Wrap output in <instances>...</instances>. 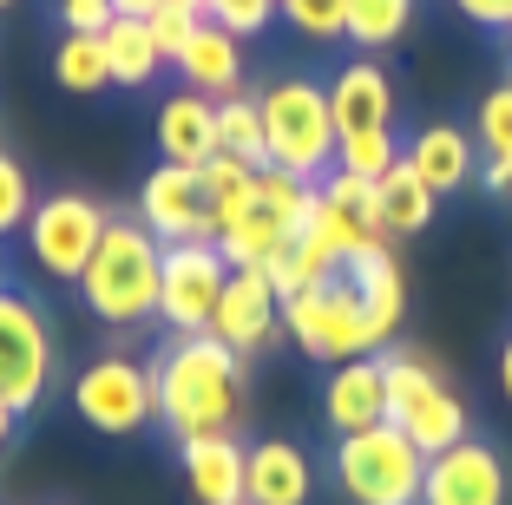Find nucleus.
I'll list each match as a JSON object with an SVG mask.
<instances>
[{
	"label": "nucleus",
	"instance_id": "12",
	"mask_svg": "<svg viewBox=\"0 0 512 505\" xmlns=\"http://www.w3.org/2000/svg\"><path fill=\"white\" fill-rule=\"evenodd\" d=\"M138 223L158 243H211V197L191 164H151L138 184Z\"/></svg>",
	"mask_w": 512,
	"mask_h": 505
},
{
	"label": "nucleus",
	"instance_id": "33",
	"mask_svg": "<svg viewBox=\"0 0 512 505\" xmlns=\"http://www.w3.org/2000/svg\"><path fill=\"white\" fill-rule=\"evenodd\" d=\"M473 145H480V158L512 164V79H499L480 99V112H473Z\"/></svg>",
	"mask_w": 512,
	"mask_h": 505
},
{
	"label": "nucleus",
	"instance_id": "30",
	"mask_svg": "<svg viewBox=\"0 0 512 505\" xmlns=\"http://www.w3.org/2000/svg\"><path fill=\"white\" fill-rule=\"evenodd\" d=\"M197 178H204V197H211V237H217V230H224L237 210H250V197H256V171H250L243 158H230V151H217V158L204 164Z\"/></svg>",
	"mask_w": 512,
	"mask_h": 505
},
{
	"label": "nucleus",
	"instance_id": "21",
	"mask_svg": "<svg viewBox=\"0 0 512 505\" xmlns=\"http://www.w3.org/2000/svg\"><path fill=\"white\" fill-rule=\"evenodd\" d=\"M316 466L296 440H256L250 446V505H309Z\"/></svg>",
	"mask_w": 512,
	"mask_h": 505
},
{
	"label": "nucleus",
	"instance_id": "3",
	"mask_svg": "<svg viewBox=\"0 0 512 505\" xmlns=\"http://www.w3.org/2000/svg\"><path fill=\"white\" fill-rule=\"evenodd\" d=\"M263 105V145H270V164L276 171H296V178L322 184L335 171V112H329V86L322 79H276V86L256 92Z\"/></svg>",
	"mask_w": 512,
	"mask_h": 505
},
{
	"label": "nucleus",
	"instance_id": "7",
	"mask_svg": "<svg viewBox=\"0 0 512 505\" xmlns=\"http://www.w3.org/2000/svg\"><path fill=\"white\" fill-rule=\"evenodd\" d=\"M73 414L92 433H138L158 420V374L138 355H99L73 374Z\"/></svg>",
	"mask_w": 512,
	"mask_h": 505
},
{
	"label": "nucleus",
	"instance_id": "5",
	"mask_svg": "<svg viewBox=\"0 0 512 505\" xmlns=\"http://www.w3.org/2000/svg\"><path fill=\"white\" fill-rule=\"evenodd\" d=\"M329 466H335V486H342L348 505H421L427 453L388 420L362 433H342Z\"/></svg>",
	"mask_w": 512,
	"mask_h": 505
},
{
	"label": "nucleus",
	"instance_id": "39",
	"mask_svg": "<svg viewBox=\"0 0 512 505\" xmlns=\"http://www.w3.org/2000/svg\"><path fill=\"white\" fill-rule=\"evenodd\" d=\"M453 7H460L473 27H493V33L512 27V0H453Z\"/></svg>",
	"mask_w": 512,
	"mask_h": 505
},
{
	"label": "nucleus",
	"instance_id": "34",
	"mask_svg": "<svg viewBox=\"0 0 512 505\" xmlns=\"http://www.w3.org/2000/svg\"><path fill=\"white\" fill-rule=\"evenodd\" d=\"M388 164H401V138L394 132H368V138H342V145H335V171H348V178L375 184Z\"/></svg>",
	"mask_w": 512,
	"mask_h": 505
},
{
	"label": "nucleus",
	"instance_id": "10",
	"mask_svg": "<svg viewBox=\"0 0 512 505\" xmlns=\"http://www.w3.org/2000/svg\"><path fill=\"white\" fill-rule=\"evenodd\" d=\"M230 263L217 243H165V269H158V322L171 335H204L224 302Z\"/></svg>",
	"mask_w": 512,
	"mask_h": 505
},
{
	"label": "nucleus",
	"instance_id": "38",
	"mask_svg": "<svg viewBox=\"0 0 512 505\" xmlns=\"http://www.w3.org/2000/svg\"><path fill=\"white\" fill-rule=\"evenodd\" d=\"M53 14H60L66 33H99L106 20H119V14H112V0H53Z\"/></svg>",
	"mask_w": 512,
	"mask_h": 505
},
{
	"label": "nucleus",
	"instance_id": "15",
	"mask_svg": "<svg viewBox=\"0 0 512 505\" xmlns=\"http://www.w3.org/2000/svg\"><path fill=\"white\" fill-rule=\"evenodd\" d=\"M309 230H316L342 263L375 250V243H388L381 237V217H375V184L348 178V171H329V178L316 184V217H309Z\"/></svg>",
	"mask_w": 512,
	"mask_h": 505
},
{
	"label": "nucleus",
	"instance_id": "37",
	"mask_svg": "<svg viewBox=\"0 0 512 505\" xmlns=\"http://www.w3.org/2000/svg\"><path fill=\"white\" fill-rule=\"evenodd\" d=\"M204 20H217L237 40H256V33L276 20V0H204Z\"/></svg>",
	"mask_w": 512,
	"mask_h": 505
},
{
	"label": "nucleus",
	"instance_id": "13",
	"mask_svg": "<svg viewBox=\"0 0 512 505\" xmlns=\"http://www.w3.org/2000/svg\"><path fill=\"white\" fill-rule=\"evenodd\" d=\"M211 335L243 361H256L283 335V296H276V283L263 269H230L224 302H217V315H211Z\"/></svg>",
	"mask_w": 512,
	"mask_h": 505
},
{
	"label": "nucleus",
	"instance_id": "31",
	"mask_svg": "<svg viewBox=\"0 0 512 505\" xmlns=\"http://www.w3.org/2000/svg\"><path fill=\"white\" fill-rule=\"evenodd\" d=\"M53 79H60L66 92H79V99L106 92L112 86V73H106V40H99V33H66L60 53H53Z\"/></svg>",
	"mask_w": 512,
	"mask_h": 505
},
{
	"label": "nucleus",
	"instance_id": "42",
	"mask_svg": "<svg viewBox=\"0 0 512 505\" xmlns=\"http://www.w3.org/2000/svg\"><path fill=\"white\" fill-rule=\"evenodd\" d=\"M14 427H20V414H7V407H0V453H7V440H14Z\"/></svg>",
	"mask_w": 512,
	"mask_h": 505
},
{
	"label": "nucleus",
	"instance_id": "9",
	"mask_svg": "<svg viewBox=\"0 0 512 505\" xmlns=\"http://www.w3.org/2000/svg\"><path fill=\"white\" fill-rule=\"evenodd\" d=\"M46 387H53V328L20 289L0 283V407L40 414Z\"/></svg>",
	"mask_w": 512,
	"mask_h": 505
},
{
	"label": "nucleus",
	"instance_id": "32",
	"mask_svg": "<svg viewBox=\"0 0 512 505\" xmlns=\"http://www.w3.org/2000/svg\"><path fill=\"white\" fill-rule=\"evenodd\" d=\"M276 20H289L309 46L348 40V0H276Z\"/></svg>",
	"mask_w": 512,
	"mask_h": 505
},
{
	"label": "nucleus",
	"instance_id": "16",
	"mask_svg": "<svg viewBox=\"0 0 512 505\" xmlns=\"http://www.w3.org/2000/svg\"><path fill=\"white\" fill-rule=\"evenodd\" d=\"M322 420L329 433H362L388 420V361L381 355H355V361H335L329 381H322Z\"/></svg>",
	"mask_w": 512,
	"mask_h": 505
},
{
	"label": "nucleus",
	"instance_id": "45",
	"mask_svg": "<svg viewBox=\"0 0 512 505\" xmlns=\"http://www.w3.org/2000/svg\"><path fill=\"white\" fill-rule=\"evenodd\" d=\"M506 53H512V27H506Z\"/></svg>",
	"mask_w": 512,
	"mask_h": 505
},
{
	"label": "nucleus",
	"instance_id": "17",
	"mask_svg": "<svg viewBox=\"0 0 512 505\" xmlns=\"http://www.w3.org/2000/svg\"><path fill=\"white\" fill-rule=\"evenodd\" d=\"M191 505H250V446L237 433H204L178 446Z\"/></svg>",
	"mask_w": 512,
	"mask_h": 505
},
{
	"label": "nucleus",
	"instance_id": "26",
	"mask_svg": "<svg viewBox=\"0 0 512 505\" xmlns=\"http://www.w3.org/2000/svg\"><path fill=\"white\" fill-rule=\"evenodd\" d=\"M211 243L224 250V263H230V269H270V256L289 243V230H283V223H276L270 210L250 197V210H237V217H230Z\"/></svg>",
	"mask_w": 512,
	"mask_h": 505
},
{
	"label": "nucleus",
	"instance_id": "29",
	"mask_svg": "<svg viewBox=\"0 0 512 505\" xmlns=\"http://www.w3.org/2000/svg\"><path fill=\"white\" fill-rule=\"evenodd\" d=\"M256 204L270 210L289 237H302V230H309V217H316V184L296 178V171H276V164H263V171H256Z\"/></svg>",
	"mask_w": 512,
	"mask_h": 505
},
{
	"label": "nucleus",
	"instance_id": "46",
	"mask_svg": "<svg viewBox=\"0 0 512 505\" xmlns=\"http://www.w3.org/2000/svg\"><path fill=\"white\" fill-rule=\"evenodd\" d=\"M7 7H14V0H0V14H7Z\"/></svg>",
	"mask_w": 512,
	"mask_h": 505
},
{
	"label": "nucleus",
	"instance_id": "2",
	"mask_svg": "<svg viewBox=\"0 0 512 505\" xmlns=\"http://www.w3.org/2000/svg\"><path fill=\"white\" fill-rule=\"evenodd\" d=\"M158 269H165V243L138 217H112L92 263L79 269V296H86V309L99 322L132 328L145 315H158Z\"/></svg>",
	"mask_w": 512,
	"mask_h": 505
},
{
	"label": "nucleus",
	"instance_id": "40",
	"mask_svg": "<svg viewBox=\"0 0 512 505\" xmlns=\"http://www.w3.org/2000/svg\"><path fill=\"white\" fill-rule=\"evenodd\" d=\"M158 7H165V0H112V14H119V20H151Z\"/></svg>",
	"mask_w": 512,
	"mask_h": 505
},
{
	"label": "nucleus",
	"instance_id": "36",
	"mask_svg": "<svg viewBox=\"0 0 512 505\" xmlns=\"http://www.w3.org/2000/svg\"><path fill=\"white\" fill-rule=\"evenodd\" d=\"M197 20H204V14H197V7H184V0H165V7L145 20V33H151V46H158V60H165V66H178V53L191 46Z\"/></svg>",
	"mask_w": 512,
	"mask_h": 505
},
{
	"label": "nucleus",
	"instance_id": "24",
	"mask_svg": "<svg viewBox=\"0 0 512 505\" xmlns=\"http://www.w3.org/2000/svg\"><path fill=\"white\" fill-rule=\"evenodd\" d=\"M99 40H106V73H112V86H119V92H145L151 79L165 73V60H158L145 20H106Z\"/></svg>",
	"mask_w": 512,
	"mask_h": 505
},
{
	"label": "nucleus",
	"instance_id": "8",
	"mask_svg": "<svg viewBox=\"0 0 512 505\" xmlns=\"http://www.w3.org/2000/svg\"><path fill=\"white\" fill-rule=\"evenodd\" d=\"M106 223H112V210L99 204V197L53 191V197L33 204V217H27L20 237H27L33 263H40L53 283H79V269L92 263V250H99V237H106Z\"/></svg>",
	"mask_w": 512,
	"mask_h": 505
},
{
	"label": "nucleus",
	"instance_id": "18",
	"mask_svg": "<svg viewBox=\"0 0 512 505\" xmlns=\"http://www.w3.org/2000/svg\"><path fill=\"white\" fill-rule=\"evenodd\" d=\"M401 158L421 171V184L434 197H453V191H467V184H480V145L460 125H421V132L407 138Z\"/></svg>",
	"mask_w": 512,
	"mask_h": 505
},
{
	"label": "nucleus",
	"instance_id": "4",
	"mask_svg": "<svg viewBox=\"0 0 512 505\" xmlns=\"http://www.w3.org/2000/svg\"><path fill=\"white\" fill-rule=\"evenodd\" d=\"M283 335L309 361H329V368L388 348V328L368 315V302L355 296L348 276H335V283H322V289H302V296H283Z\"/></svg>",
	"mask_w": 512,
	"mask_h": 505
},
{
	"label": "nucleus",
	"instance_id": "1",
	"mask_svg": "<svg viewBox=\"0 0 512 505\" xmlns=\"http://www.w3.org/2000/svg\"><path fill=\"white\" fill-rule=\"evenodd\" d=\"M243 368L250 361L230 355L211 328L204 335H171L151 374H158V427L171 440H204V433H230L243 414Z\"/></svg>",
	"mask_w": 512,
	"mask_h": 505
},
{
	"label": "nucleus",
	"instance_id": "28",
	"mask_svg": "<svg viewBox=\"0 0 512 505\" xmlns=\"http://www.w3.org/2000/svg\"><path fill=\"white\" fill-rule=\"evenodd\" d=\"M414 27V0H348V46L362 53H388Z\"/></svg>",
	"mask_w": 512,
	"mask_h": 505
},
{
	"label": "nucleus",
	"instance_id": "27",
	"mask_svg": "<svg viewBox=\"0 0 512 505\" xmlns=\"http://www.w3.org/2000/svg\"><path fill=\"white\" fill-rule=\"evenodd\" d=\"M217 151H230V158H243L250 171H263L270 164V145H263V105H256V92H230V99H217Z\"/></svg>",
	"mask_w": 512,
	"mask_h": 505
},
{
	"label": "nucleus",
	"instance_id": "6",
	"mask_svg": "<svg viewBox=\"0 0 512 505\" xmlns=\"http://www.w3.org/2000/svg\"><path fill=\"white\" fill-rule=\"evenodd\" d=\"M381 361H388V427H401L421 453H447L473 433L467 401L447 387L434 361L407 355V348H381Z\"/></svg>",
	"mask_w": 512,
	"mask_h": 505
},
{
	"label": "nucleus",
	"instance_id": "22",
	"mask_svg": "<svg viewBox=\"0 0 512 505\" xmlns=\"http://www.w3.org/2000/svg\"><path fill=\"white\" fill-rule=\"evenodd\" d=\"M434 210H440V197L421 184V171L414 164H388L375 178V217H381V237L388 243H407V237H421L427 223H434Z\"/></svg>",
	"mask_w": 512,
	"mask_h": 505
},
{
	"label": "nucleus",
	"instance_id": "35",
	"mask_svg": "<svg viewBox=\"0 0 512 505\" xmlns=\"http://www.w3.org/2000/svg\"><path fill=\"white\" fill-rule=\"evenodd\" d=\"M33 204H40V197H33L27 164L0 151V237H20V230H27V217H33Z\"/></svg>",
	"mask_w": 512,
	"mask_h": 505
},
{
	"label": "nucleus",
	"instance_id": "14",
	"mask_svg": "<svg viewBox=\"0 0 512 505\" xmlns=\"http://www.w3.org/2000/svg\"><path fill=\"white\" fill-rule=\"evenodd\" d=\"M329 112H335V138H368V132H394V79L375 53L342 60L329 79Z\"/></svg>",
	"mask_w": 512,
	"mask_h": 505
},
{
	"label": "nucleus",
	"instance_id": "19",
	"mask_svg": "<svg viewBox=\"0 0 512 505\" xmlns=\"http://www.w3.org/2000/svg\"><path fill=\"white\" fill-rule=\"evenodd\" d=\"M158 151H165V164L204 171V164L217 158V99H204V92L184 86L178 99L158 105Z\"/></svg>",
	"mask_w": 512,
	"mask_h": 505
},
{
	"label": "nucleus",
	"instance_id": "44",
	"mask_svg": "<svg viewBox=\"0 0 512 505\" xmlns=\"http://www.w3.org/2000/svg\"><path fill=\"white\" fill-rule=\"evenodd\" d=\"M499 197H506V204H512V184H506V191H499Z\"/></svg>",
	"mask_w": 512,
	"mask_h": 505
},
{
	"label": "nucleus",
	"instance_id": "25",
	"mask_svg": "<svg viewBox=\"0 0 512 505\" xmlns=\"http://www.w3.org/2000/svg\"><path fill=\"white\" fill-rule=\"evenodd\" d=\"M263 276L276 283V296H302V289L335 283V276H342V256H335L316 230H302V237H289L283 250L270 256V269H263Z\"/></svg>",
	"mask_w": 512,
	"mask_h": 505
},
{
	"label": "nucleus",
	"instance_id": "43",
	"mask_svg": "<svg viewBox=\"0 0 512 505\" xmlns=\"http://www.w3.org/2000/svg\"><path fill=\"white\" fill-rule=\"evenodd\" d=\"M184 7H197V14H204V0H184Z\"/></svg>",
	"mask_w": 512,
	"mask_h": 505
},
{
	"label": "nucleus",
	"instance_id": "11",
	"mask_svg": "<svg viewBox=\"0 0 512 505\" xmlns=\"http://www.w3.org/2000/svg\"><path fill=\"white\" fill-rule=\"evenodd\" d=\"M421 505H512V466L493 440L467 433L447 453H427Z\"/></svg>",
	"mask_w": 512,
	"mask_h": 505
},
{
	"label": "nucleus",
	"instance_id": "20",
	"mask_svg": "<svg viewBox=\"0 0 512 505\" xmlns=\"http://www.w3.org/2000/svg\"><path fill=\"white\" fill-rule=\"evenodd\" d=\"M178 73H184V86L204 92V99H230V92H243V40L224 33L217 20H197L191 46L178 53Z\"/></svg>",
	"mask_w": 512,
	"mask_h": 505
},
{
	"label": "nucleus",
	"instance_id": "41",
	"mask_svg": "<svg viewBox=\"0 0 512 505\" xmlns=\"http://www.w3.org/2000/svg\"><path fill=\"white\" fill-rule=\"evenodd\" d=\"M499 394L512 401V335H506V348H499Z\"/></svg>",
	"mask_w": 512,
	"mask_h": 505
},
{
	"label": "nucleus",
	"instance_id": "23",
	"mask_svg": "<svg viewBox=\"0 0 512 505\" xmlns=\"http://www.w3.org/2000/svg\"><path fill=\"white\" fill-rule=\"evenodd\" d=\"M342 276L355 283V296L368 302V315L388 328V342H394V328H401V315H407V269H401V256H394V243H375V250L348 256Z\"/></svg>",
	"mask_w": 512,
	"mask_h": 505
}]
</instances>
